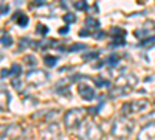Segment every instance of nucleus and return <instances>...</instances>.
I'll return each instance as SVG.
<instances>
[{
    "label": "nucleus",
    "instance_id": "1",
    "mask_svg": "<svg viewBox=\"0 0 155 140\" xmlns=\"http://www.w3.org/2000/svg\"><path fill=\"white\" fill-rule=\"evenodd\" d=\"M85 109H71L68 111L65 115H64V123H65V126L68 129H73V128H78V126H81V123L84 121L85 118Z\"/></svg>",
    "mask_w": 155,
    "mask_h": 140
},
{
    "label": "nucleus",
    "instance_id": "2",
    "mask_svg": "<svg viewBox=\"0 0 155 140\" xmlns=\"http://www.w3.org/2000/svg\"><path fill=\"white\" fill-rule=\"evenodd\" d=\"M130 131H132V121H129L126 118L116 120L112 126V134L115 137H126V135H129Z\"/></svg>",
    "mask_w": 155,
    "mask_h": 140
},
{
    "label": "nucleus",
    "instance_id": "3",
    "mask_svg": "<svg viewBox=\"0 0 155 140\" xmlns=\"http://www.w3.org/2000/svg\"><path fill=\"white\" fill-rule=\"evenodd\" d=\"M25 80H27V83H30L33 86H41V84L47 83L48 73L44 72V70L36 69V70H31V72H28L27 75H25Z\"/></svg>",
    "mask_w": 155,
    "mask_h": 140
},
{
    "label": "nucleus",
    "instance_id": "4",
    "mask_svg": "<svg viewBox=\"0 0 155 140\" xmlns=\"http://www.w3.org/2000/svg\"><path fill=\"white\" fill-rule=\"evenodd\" d=\"M147 106L146 101H137V103H127L121 108V112H123V115H127V114H130V112H138L141 109H144Z\"/></svg>",
    "mask_w": 155,
    "mask_h": 140
},
{
    "label": "nucleus",
    "instance_id": "5",
    "mask_svg": "<svg viewBox=\"0 0 155 140\" xmlns=\"http://www.w3.org/2000/svg\"><path fill=\"white\" fill-rule=\"evenodd\" d=\"M78 92H79V95L90 101V100H93L95 98V90H93V87L92 86H88V84H79V87H78Z\"/></svg>",
    "mask_w": 155,
    "mask_h": 140
},
{
    "label": "nucleus",
    "instance_id": "6",
    "mask_svg": "<svg viewBox=\"0 0 155 140\" xmlns=\"http://www.w3.org/2000/svg\"><path fill=\"white\" fill-rule=\"evenodd\" d=\"M150 137V138H155V125H147L146 128L140 132V138H144V137Z\"/></svg>",
    "mask_w": 155,
    "mask_h": 140
},
{
    "label": "nucleus",
    "instance_id": "7",
    "mask_svg": "<svg viewBox=\"0 0 155 140\" xmlns=\"http://www.w3.org/2000/svg\"><path fill=\"white\" fill-rule=\"evenodd\" d=\"M85 27L87 28H92V30H96V28L101 27V25H99V20H96L95 17H87L85 19Z\"/></svg>",
    "mask_w": 155,
    "mask_h": 140
},
{
    "label": "nucleus",
    "instance_id": "8",
    "mask_svg": "<svg viewBox=\"0 0 155 140\" xmlns=\"http://www.w3.org/2000/svg\"><path fill=\"white\" fill-rule=\"evenodd\" d=\"M126 89L127 87H115V89H112V90H110V97L116 98V97H121V95L127 94L129 90H126Z\"/></svg>",
    "mask_w": 155,
    "mask_h": 140
},
{
    "label": "nucleus",
    "instance_id": "9",
    "mask_svg": "<svg viewBox=\"0 0 155 140\" xmlns=\"http://www.w3.org/2000/svg\"><path fill=\"white\" fill-rule=\"evenodd\" d=\"M20 73H22V67L19 64H12V67L9 69V75L12 78H17V76H20Z\"/></svg>",
    "mask_w": 155,
    "mask_h": 140
},
{
    "label": "nucleus",
    "instance_id": "10",
    "mask_svg": "<svg viewBox=\"0 0 155 140\" xmlns=\"http://www.w3.org/2000/svg\"><path fill=\"white\" fill-rule=\"evenodd\" d=\"M73 6H74V9H78V11H84V9L88 8L85 0H76V2H73Z\"/></svg>",
    "mask_w": 155,
    "mask_h": 140
},
{
    "label": "nucleus",
    "instance_id": "11",
    "mask_svg": "<svg viewBox=\"0 0 155 140\" xmlns=\"http://www.w3.org/2000/svg\"><path fill=\"white\" fill-rule=\"evenodd\" d=\"M16 22L19 23V27H27L28 22H30V19H28V16H27V14H22V12H20V16L17 17V20H16Z\"/></svg>",
    "mask_w": 155,
    "mask_h": 140
},
{
    "label": "nucleus",
    "instance_id": "12",
    "mask_svg": "<svg viewBox=\"0 0 155 140\" xmlns=\"http://www.w3.org/2000/svg\"><path fill=\"white\" fill-rule=\"evenodd\" d=\"M44 62H45V66L47 67H54L56 66V62H58V58H54V56H45L44 58Z\"/></svg>",
    "mask_w": 155,
    "mask_h": 140
},
{
    "label": "nucleus",
    "instance_id": "13",
    "mask_svg": "<svg viewBox=\"0 0 155 140\" xmlns=\"http://www.w3.org/2000/svg\"><path fill=\"white\" fill-rule=\"evenodd\" d=\"M0 44H2L3 47H9V45L12 44V37H11L9 34H6V33H5L2 37H0Z\"/></svg>",
    "mask_w": 155,
    "mask_h": 140
},
{
    "label": "nucleus",
    "instance_id": "14",
    "mask_svg": "<svg viewBox=\"0 0 155 140\" xmlns=\"http://www.w3.org/2000/svg\"><path fill=\"white\" fill-rule=\"evenodd\" d=\"M153 45H155V36L144 37V39L141 41V47H153Z\"/></svg>",
    "mask_w": 155,
    "mask_h": 140
},
{
    "label": "nucleus",
    "instance_id": "15",
    "mask_svg": "<svg viewBox=\"0 0 155 140\" xmlns=\"http://www.w3.org/2000/svg\"><path fill=\"white\" fill-rule=\"evenodd\" d=\"M124 44H126L124 36H116V37H113V41H112L113 47H120V45H124Z\"/></svg>",
    "mask_w": 155,
    "mask_h": 140
},
{
    "label": "nucleus",
    "instance_id": "16",
    "mask_svg": "<svg viewBox=\"0 0 155 140\" xmlns=\"http://www.w3.org/2000/svg\"><path fill=\"white\" fill-rule=\"evenodd\" d=\"M118 61H120V58L116 56V55H110L106 59V64H109V66H118Z\"/></svg>",
    "mask_w": 155,
    "mask_h": 140
},
{
    "label": "nucleus",
    "instance_id": "17",
    "mask_svg": "<svg viewBox=\"0 0 155 140\" xmlns=\"http://www.w3.org/2000/svg\"><path fill=\"white\" fill-rule=\"evenodd\" d=\"M79 50H87V45L85 44H74V45H71L68 48V52L74 53V52H79Z\"/></svg>",
    "mask_w": 155,
    "mask_h": 140
},
{
    "label": "nucleus",
    "instance_id": "18",
    "mask_svg": "<svg viewBox=\"0 0 155 140\" xmlns=\"http://www.w3.org/2000/svg\"><path fill=\"white\" fill-rule=\"evenodd\" d=\"M110 33H112L113 36H124V37H126V31H124L123 28H120V27H113V28L110 30Z\"/></svg>",
    "mask_w": 155,
    "mask_h": 140
},
{
    "label": "nucleus",
    "instance_id": "19",
    "mask_svg": "<svg viewBox=\"0 0 155 140\" xmlns=\"http://www.w3.org/2000/svg\"><path fill=\"white\" fill-rule=\"evenodd\" d=\"M62 19H64V22H65V23H73L76 20V16L71 14V12H67V14H64Z\"/></svg>",
    "mask_w": 155,
    "mask_h": 140
},
{
    "label": "nucleus",
    "instance_id": "20",
    "mask_svg": "<svg viewBox=\"0 0 155 140\" xmlns=\"http://www.w3.org/2000/svg\"><path fill=\"white\" fill-rule=\"evenodd\" d=\"M95 84H96L98 87H109V86H110L109 81L102 80V78H95Z\"/></svg>",
    "mask_w": 155,
    "mask_h": 140
},
{
    "label": "nucleus",
    "instance_id": "21",
    "mask_svg": "<svg viewBox=\"0 0 155 140\" xmlns=\"http://www.w3.org/2000/svg\"><path fill=\"white\" fill-rule=\"evenodd\" d=\"M149 34V30H137L135 31V37H138V39H144V36Z\"/></svg>",
    "mask_w": 155,
    "mask_h": 140
},
{
    "label": "nucleus",
    "instance_id": "22",
    "mask_svg": "<svg viewBox=\"0 0 155 140\" xmlns=\"http://www.w3.org/2000/svg\"><path fill=\"white\" fill-rule=\"evenodd\" d=\"M36 33H39V34H47L48 33V27H45V25H37V28H36Z\"/></svg>",
    "mask_w": 155,
    "mask_h": 140
},
{
    "label": "nucleus",
    "instance_id": "23",
    "mask_svg": "<svg viewBox=\"0 0 155 140\" xmlns=\"http://www.w3.org/2000/svg\"><path fill=\"white\" fill-rule=\"evenodd\" d=\"M98 56H99V52H92V53H85L82 58H84V59H87V61H90V59L98 58Z\"/></svg>",
    "mask_w": 155,
    "mask_h": 140
},
{
    "label": "nucleus",
    "instance_id": "24",
    "mask_svg": "<svg viewBox=\"0 0 155 140\" xmlns=\"http://www.w3.org/2000/svg\"><path fill=\"white\" fill-rule=\"evenodd\" d=\"M99 109H101V104H99V106H96V108H88V109H87V112H88V114H92V115H96V114L99 112Z\"/></svg>",
    "mask_w": 155,
    "mask_h": 140
},
{
    "label": "nucleus",
    "instance_id": "25",
    "mask_svg": "<svg viewBox=\"0 0 155 140\" xmlns=\"http://www.w3.org/2000/svg\"><path fill=\"white\" fill-rule=\"evenodd\" d=\"M92 33H90V30L88 28H84V30H81L79 31V36H82V37H85V36H90Z\"/></svg>",
    "mask_w": 155,
    "mask_h": 140
},
{
    "label": "nucleus",
    "instance_id": "26",
    "mask_svg": "<svg viewBox=\"0 0 155 140\" xmlns=\"http://www.w3.org/2000/svg\"><path fill=\"white\" fill-rule=\"evenodd\" d=\"M12 86H14L16 89H20V81H19V76H17V78H12Z\"/></svg>",
    "mask_w": 155,
    "mask_h": 140
},
{
    "label": "nucleus",
    "instance_id": "27",
    "mask_svg": "<svg viewBox=\"0 0 155 140\" xmlns=\"http://www.w3.org/2000/svg\"><path fill=\"white\" fill-rule=\"evenodd\" d=\"M104 36H106V33H104V31L95 33V39H98V41H99V39H102V37H104Z\"/></svg>",
    "mask_w": 155,
    "mask_h": 140
},
{
    "label": "nucleus",
    "instance_id": "28",
    "mask_svg": "<svg viewBox=\"0 0 155 140\" xmlns=\"http://www.w3.org/2000/svg\"><path fill=\"white\" fill-rule=\"evenodd\" d=\"M9 75V70H6V69H3L2 72H0V78H6V76Z\"/></svg>",
    "mask_w": 155,
    "mask_h": 140
},
{
    "label": "nucleus",
    "instance_id": "29",
    "mask_svg": "<svg viewBox=\"0 0 155 140\" xmlns=\"http://www.w3.org/2000/svg\"><path fill=\"white\" fill-rule=\"evenodd\" d=\"M106 62H102V61H99V62H96V64H93V69H101L102 66H104Z\"/></svg>",
    "mask_w": 155,
    "mask_h": 140
},
{
    "label": "nucleus",
    "instance_id": "30",
    "mask_svg": "<svg viewBox=\"0 0 155 140\" xmlns=\"http://www.w3.org/2000/svg\"><path fill=\"white\" fill-rule=\"evenodd\" d=\"M68 33V27H64V28H59V34H67Z\"/></svg>",
    "mask_w": 155,
    "mask_h": 140
},
{
    "label": "nucleus",
    "instance_id": "31",
    "mask_svg": "<svg viewBox=\"0 0 155 140\" xmlns=\"http://www.w3.org/2000/svg\"><path fill=\"white\" fill-rule=\"evenodd\" d=\"M44 2H45V0H34V3H33V5H37V6H41V5H44Z\"/></svg>",
    "mask_w": 155,
    "mask_h": 140
}]
</instances>
